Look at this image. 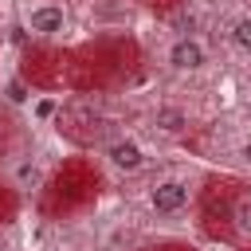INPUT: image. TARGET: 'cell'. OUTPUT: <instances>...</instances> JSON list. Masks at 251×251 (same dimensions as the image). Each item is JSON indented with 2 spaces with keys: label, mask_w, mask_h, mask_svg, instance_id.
Returning a JSON list of instances; mask_svg holds the SVG:
<instances>
[{
  "label": "cell",
  "mask_w": 251,
  "mask_h": 251,
  "mask_svg": "<svg viewBox=\"0 0 251 251\" xmlns=\"http://www.w3.org/2000/svg\"><path fill=\"white\" fill-rule=\"evenodd\" d=\"M149 208L157 212V216H180L188 204H192V188H188V180H180V176H161L157 184H149Z\"/></svg>",
  "instance_id": "cell-1"
},
{
  "label": "cell",
  "mask_w": 251,
  "mask_h": 251,
  "mask_svg": "<svg viewBox=\"0 0 251 251\" xmlns=\"http://www.w3.org/2000/svg\"><path fill=\"white\" fill-rule=\"evenodd\" d=\"M165 63H169V71H176V75H196V71L208 67V47H204L196 35H180V39H173V43L165 47Z\"/></svg>",
  "instance_id": "cell-2"
},
{
  "label": "cell",
  "mask_w": 251,
  "mask_h": 251,
  "mask_svg": "<svg viewBox=\"0 0 251 251\" xmlns=\"http://www.w3.org/2000/svg\"><path fill=\"white\" fill-rule=\"evenodd\" d=\"M102 157H106L110 169H118V173H126V176H133V173H141V169L149 165V153H145L133 137H114V141L102 149Z\"/></svg>",
  "instance_id": "cell-3"
},
{
  "label": "cell",
  "mask_w": 251,
  "mask_h": 251,
  "mask_svg": "<svg viewBox=\"0 0 251 251\" xmlns=\"http://www.w3.org/2000/svg\"><path fill=\"white\" fill-rule=\"evenodd\" d=\"M24 24H27L31 35H39V39H55V35L67 31V8H63V4H35V8H27Z\"/></svg>",
  "instance_id": "cell-4"
},
{
  "label": "cell",
  "mask_w": 251,
  "mask_h": 251,
  "mask_svg": "<svg viewBox=\"0 0 251 251\" xmlns=\"http://www.w3.org/2000/svg\"><path fill=\"white\" fill-rule=\"evenodd\" d=\"M184 126H188V114L180 106H157V114H153V129L157 133L176 137V133H184Z\"/></svg>",
  "instance_id": "cell-5"
},
{
  "label": "cell",
  "mask_w": 251,
  "mask_h": 251,
  "mask_svg": "<svg viewBox=\"0 0 251 251\" xmlns=\"http://www.w3.org/2000/svg\"><path fill=\"white\" fill-rule=\"evenodd\" d=\"M231 43H235L243 55H251V16H239V20L231 24Z\"/></svg>",
  "instance_id": "cell-6"
},
{
  "label": "cell",
  "mask_w": 251,
  "mask_h": 251,
  "mask_svg": "<svg viewBox=\"0 0 251 251\" xmlns=\"http://www.w3.org/2000/svg\"><path fill=\"white\" fill-rule=\"evenodd\" d=\"M8 98H12V102H24V98H27L24 82H8Z\"/></svg>",
  "instance_id": "cell-7"
},
{
  "label": "cell",
  "mask_w": 251,
  "mask_h": 251,
  "mask_svg": "<svg viewBox=\"0 0 251 251\" xmlns=\"http://www.w3.org/2000/svg\"><path fill=\"white\" fill-rule=\"evenodd\" d=\"M239 157H243V165H247V169H251V137H247V141H243V145H239Z\"/></svg>",
  "instance_id": "cell-8"
},
{
  "label": "cell",
  "mask_w": 251,
  "mask_h": 251,
  "mask_svg": "<svg viewBox=\"0 0 251 251\" xmlns=\"http://www.w3.org/2000/svg\"><path fill=\"white\" fill-rule=\"evenodd\" d=\"M51 110H55V102H47V98H43V102H39V106H35V114H39V118H47V114H51Z\"/></svg>",
  "instance_id": "cell-9"
}]
</instances>
